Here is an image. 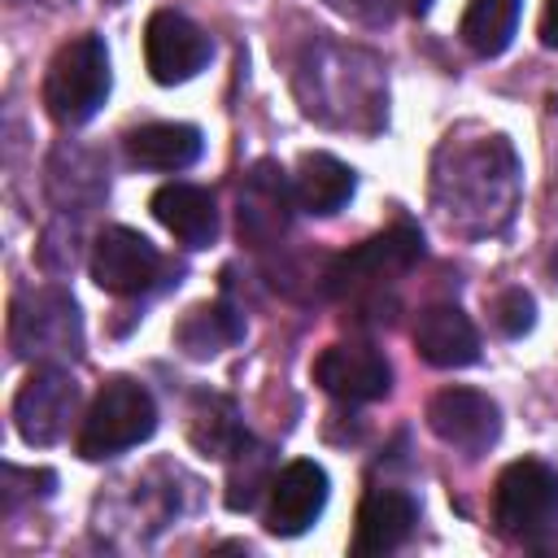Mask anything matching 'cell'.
I'll return each mask as SVG.
<instances>
[{
    "label": "cell",
    "mask_w": 558,
    "mask_h": 558,
    "mask_svg": "<svg viewBox=\"0 0 558 558\" xmlns=\"http://www.w3.org/2000/svg\"><path fill=\"white\" fill-rule=\"evenodd\" d=\"M109 96V52L96 35H78L57 48L44 74V109L61 126H83Z\"/></svg>",
    "instance_id": "cell-1"
},
{
    "label": "cell",
    "mask_w": 558,
    "mask_h": 558,
    "mask_svg": "<svg viewBox=\"0 0 558 558\" xmlns=\"http://www.w3.org/2000/svg\"><path fill=\"white\" fill-rule=\"evenodd\" d=\"M157 427V405L148 397L144 384L126 379V375H113L100 384L92 410L83 414V427H78V453L100 462V458H113L140 440H148Z\"/></svg>",
    "instance_id": "cell-2"
},
{
    "label": "cell",
    "mask_w": 558,
    "mask_h": 558,
    "mask_svg": "<svg viewBox=\"0 0 558 558\" xmlns=\"http://www.w3.org/2000/svg\"><path fill=\"white\" fill-rule=\"evenodd\" d=\"M558 514V471L541 458H519L497 475L493 523L501 536H536Z\"/></svg>",
    "instance_id": "cell-3"
},
{
    "label": "cell",
    "mask_w": 558,
    "mask_h": 558,
    "mask_svg": "<svg viewBox=\"0 0 558 558\" xmlns=\"http://www.w3.org/2000/svg\"><path fill=\"white\" fill-rule=\"evenodd\" d=\"M423 253V235L414 227H392L384 235H371L362 240L357 248H349L344 257L331 262L327 270V292L344 296V292H362V288H375L401 270H410Z\"/></svg>",
    "instance_id": "cell-4"
},
{
    "label": "cell",
    "mask_w": 558,
    "mask_h": 558,
    "mask_svg": "<svg viewBox=\"0 0 558 558\" xmlns=\"http://www.w3.org/2000/svg\"><path fill=\"white\" fill-rule=\"evenodd\" d=\"M92 279L113 296H140L161 275V253L131 227H105L92 244Z\"/></svg>",
    "instance_id": "cell-5"
},
{
    "label": "cell",
    "mask_w": 558,
    "mask_h": 558,
    "mask_svg": "<svg viewBox=\"0 0 558 558\" xmlns=\"http://www.w3.org/2000/svg\"><path fill=\"white\" fill-rule=\"evenodd\" d=\"M144 61L157 83H166V87L187 83L209 61V35L174 9H157L144 26Z\"/></svg>",
    "instance_id": "cell-6"
},
{
    "label": "cell",
    "mask_w": 558,
    "mask_h": 558,
    "mask_svg": "<svg viewBox=\"0 0 558 558\" xmlns=\"http://www.w3.org/2000/svg\"><path fill=\"white\" fill-rule=\"evenodd\" d=\"M314 384L340 401H379L392 388V366L375 344L336 340L314 357Z\"/></svg>",
    "instance_id": "cell-7"
},
{
    "label": "cell",
    "mask_w": 558,
    "mask_h": 558,
    "mask_svg": "<svg viewBox=\"0 0 558 558\" xmlns=\"http://www.w3.org/2000/svg\"><path fill=\"white\" fill-rule=\"evenodd\" d=\"M74 405H78V384L57 366H39L26 375V384L13 397V423L26 445H52L74 418Z\"/></svg>",
    "instance_id": "cell-8"
},
{
    "label": "cell",
    "mask_w": 558,
    "mask_h": 558,
    "mask_svg": "<svg viewBox=\"0 0 558 558\" xmlns=\"http://www.w3.org/2000/svg\"><path fill=\"white\" fill-rule=\"evenodd\" d=\"M427 427L462 449V453H484L497 432H501V418H497V401L488 392H475V388H440L432 401H427Z\"/></svg>",
    "instance_id": "cell-9"
},
{
    "label": "cell",
    "mask_w": 558,
    "mask_h": 558,
    "mask_svg": "<svg viewBox=\"0 0 558 558\" xmlns=\"http://www.w3.org/2000/svg\"><path fill=\"white\" fill-rule=\"evenodd\" d=\"M9 336H13V349L22 357H35V353H78V310L61 292H35V296L13 305Z\"/></svg>",
    "instance_id": "cell-10"
},
{
    "label": "cell",
    "mask_w": 558,
    "mask_h": 558,
    "mask_svg": "<svg viewBox=\"0 0 558 558\" xmlns=\"http://www.w3.org/2000/svg\"><path fill=\"white\" fill-rule=\"evenodd\" d=\"M327 506V471L310 458L288 462L270 480V506H266V527L275 536H301L314 527V519Z\"/></svg>",
    "instance_id": "cell-11"
},
{
    "label": "cell",
    "mask_w": 558,
    "mask_h": 558,
    "mask_svg": "<svg viewBox=\"0 0 558 558\" xmlns=\"http://www.w3.org/2000/svg\"><path fill=\"white\" fill-rule=\"evenodd\" d=\"M418 523V506L397 493V488H375L362 497L357 506V523H353V554L357 558H375L397 549Z\"/></svg>",
    "instance_id": "cell-12"
},
{
    "label": "cell",
    "mask_w": 558,
    "mask_h": 558,
    "mask_svg": "<svg viewBox=\"0 0 558 558\" xmlns=\"http://www.w3.org/2000/svg\"><path fill=\"white\" fill-rule=\"evenodd\" d=\"M414 349L427 366L453 371V366H471L480 357V336L458 305H427L414 323Z\"/></svg>",
    "instance_id": "cell-13"
},
{
    "label": "cell",
    "mask_w": 558,
    "mask_h": 558,
    "mask_svg": "<svg viewBox=\"0 0 558 558\" xmlns=\"http://www.w3.org/2000/svg\"><path fill=\"white\" fill-rule=\"evenodd\" d=\"M153 218L174 235L183 240L187 248H209L214 235H218V209H214V196L205 187H192V183H166L153 192L148 201Z\"/></svg>",
    "instance_id": "cell-14"
},
{
    "label": "cell",
    "mask_w": 558,
    "mask_h": 558,
    "mask_svg": "<svg viewBox=\"0 0 558 558\" xmlns=\"http://www.w3.org/2000/svg\"><path fill=\"white\" fill-rule=\"evenodd\" d=\"M353 183L357 179H353V170L340 157H331V153H305L296 161V174H292V201L305 214L327 218V214L344 209V201L353 196Z\"/></svg>",
    "instance_id": "cell-15"
},
{
    "label": "cell",
    "mask_w": 558,
    "mask_h": 558,
    "mask_svg": "<svg viewBox=\"0 0 558 558\" xmlns=\"http://www.w3.org/2000/svg\"><path fill=\"white\" fill-rule=\"evenodd\" d=\"M126 157L140 170H183L201 157V131L187 122H148L126 131Z\"/></svg>",
    "instance_id": "cell-16"
},
{
    "label": "cell",
    "mask_w": 558,
    "mask_h": 558,
    "mask_svg": "<svg viewBox=\"0 0 558 558\" xmlns=\"http://www.w3.org/2000/svg\"><path fill=\"white\" fill-rule=\"evenodd\" d=\"M240 336H244V318H240L231 305H222V301H201V305H192V310L179 318V327H174V344H179L187 357H214V353L231 349Z\"/></svg>",
    "instance_id": "cell-17"
},
{
    "label": "cell",
    "mask_w": 558,
    "mask_h": 558,
    "mask_svg": "<svg viewBox=\"0 0 558 558\" xmlns=\"http://www.w3.org/2000/svg\"><path fill=\"white\" fill-rule=\"evenodd\" d=\"M519 9L523 0H466V13H462V44L480 57H497L510 48L514 39V26H519Z\"/></svg>",
    "instance_id": "cell-18"
},
{
    "label": "cell",
    "mask_w": 558,
    "mask_h": 558,
    "mask_svg": "<svg viewBox=\"0 0 558 558\" xmlns=\"http://www.w3.org/2000/svg\"><path fill=\"white\" fill-rule=\"evenodd\" d=\"M187 436H192V445L205 458H222V462H231L248 445V432L240 427V418H235V410H231L227 397H201L196 410H192Z\"/></svg>",
    "instance_id": "cell-19"
},
{
    "label": "cell",
    "mask_w": 558,
    "mask_h": 558,
    "mask_svg": "<svg viewBox=\"0 0 558 558\" xmlns=\"http://www.w3.org/2000/svg\"><path fill=\"white\" fill-rule=\"evenodd\" d=\"M231 462H235V466H231V475H227V506H231V510H248V506L257 501V493L270 488V480H275V475H270V453L248 440Z\"/></svg>",
    "instance_id": "cell-20"
},
{
    "label": "cell",
    "mask_w": 558,
    "mask_h": 558,
    "mask_svg": "<svg viewBox=\"0 0 558 558\" xmlns=\"http://www.w3.org/2000/svg\"><path fill=\"white\" fill-rule=\"evenodd\" d=\"M493 323L501 336H523L532 323H536V305L523 288H506L497 301H493Z\"/></svg>",
    "instance_id": "cell-21"
},
{
    "label": "cell",
    "mask_w": 558,
    "mask_h": 558,
    "mask_svg": "<svg viewBox=\"0 0 558 558\" xmlns=\"http://www.w3.org/2000/svg\"><path fill=\"white\" fill-rule=\"evenodd\" d=\"M541 44L558 48V0H545V9H541Z\"/></svg>",
    "instance_id": "cell-22"
},
{
    "label": "cell",
    "mask_w": 558,
    "mask_h": 558,
    "mask_svg": "<svg viewBox=\"0 0 558 558\" xmlns=\"http://www.w3.org/2000/svg\"><path fill=\"white\" fill-rule=\"evenodd\" d=\"M427 4H432V0H410V9H414V13H423Z\"/></svg>",
    "instance_id": "cell-23"
},
{
    "label": "cell",
    "mask_w": 558,
    "mask_h": 558,
    "mask_svg": "<svg viewBox=\"0 0 558 558\" xmlns=\"http://www.w3.org/2000/svg\"><path fill=\"white\" fill-rule=\"evenodd\" d=\"M17 4H26V0H17Z\"/></svg>",
    "instance_id": "cell-24"
}]
</instances>
